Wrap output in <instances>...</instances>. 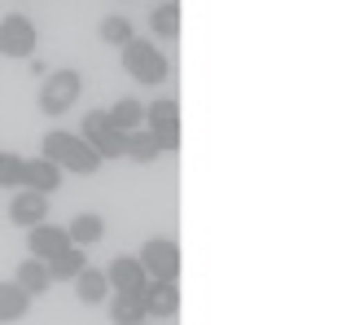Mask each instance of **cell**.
Here are the masks:
<instances>
[{
  "mask_svg": "<svg viewBox=\"0 0 355 325\" xmlns=\"http://www.w3.org/2000/svg\"><path fill=\"white\" fill-rule=\"evenodd\" d=\"M44 268H49V277H53V281H75V277L88 268V255L79 251V247H66L62 255H53Z\"/></svg>",
  "mask_w": 355,
  "mask_h": 325,
  "instance_id": "obj_17",
  "label": "cell"
},
{
  "mask_svg": "<svg viewBox=\"0 0 355 325\" xmlns=\"http://www.w3.org/2000/svg\"><path fill=\"white\" fill-rule=\"evenodd\" d=\"M136 260H141L149 281H175L180 277V247H175L171 238H149L145 247L136 251Z\"/></svg>",
  "mask_w": 355,
  "mask_h": 325,
  "instance_id": "obj_6",
  "label": "cell"
},
{
  "mask_svg": "<svg viewBox=\"0 0 355 325\" xmlns=\"http://www.w3.org/2000/svg\"><path fill=\"white\" fill-rule=\"evenodd\" d=\"M66 247H71V238H66L62 224H35V228H26V251H31V260H40V264H49L53 255H62Z\"/></svg>",
  "mask_w": 355,
  "mask_h": 325,
  "instance_id": "obj_9",
  "label": "cell"
},
{
  "mask_svg": "<svg viewBox=\"0 0 355 325\" xmlns=\"http://www.w3.org/2000/svg\"><path fill=\"white\" fill-rule=\"evenodd\" d=\"M79 141H84L92 154H101V162L105 158H123V150H128V137L110 124L105 110H88L84 115V124H79Z\"/></svg>",
  "mask_w": 355,
  "mask_h": 325,
  "instance_id": "obj_3",
  "label": "cell"
},
{
  "mask_svg": "<svg viewBox=\"0 0 355 325\" xmlns=\"http://www.w3.org/2000/svg\"><path fill=\"white\" fill-rule=\"evenodd\" d=\"M18 167H22L18 154L0 150V189H13V185H18Z\"/></svg>",
  "mask_w": 355,
  "mask_h": 325,
  "instance_id": "obj_23",
  "label": "cell"
},
{
  "mask_svg": "<svg viewBox=\"0 0 355 325\" xmlns=\"http://www.w3.org/2000/svg\"><path fill=\"white\" fill-rule=\"evenodd\" d=\"M149 26H154V35L175 40L180 35V5H175V0H158V5L149 9Z\"/></svg>",
  "mask_w": 355,
  "mask_h": 325,
  "instance_id": "obj_19",
  "label": "cell"
},
{
  "mask_svg": "<svg viewBox=\"0 0 355 325\" xmlns=\"http://www.w3.org/2000/svg\"><path fill=\"white\" fill-rule=\"evenodd\" d=\"M123 158H132V162H154V158H162V145L149 137L145 128H136V132H128V150H123Z\"/></svg>",
  "mask_w": 355,
  "mask_h": 325,
  "instance_id": "obj_21",
  "label": "cell"
},
{
  "mask_svg": "<svg viewBox=\"0 0 355 325\" xmlns=\"http://www.w3.org/2000/svg\"><path fill=\"white\" fill-rule=\"evenodd\" d=\"M145 132L162 145V154L180 150V101L175 97H158L145 106Z\"/></svg>",
  "mask_w": 355,
  "mask_h": 325,
  "instance_id": "obj_4",
  "label": "cell"
},
{
  "mask_svg": "<svg viewBox=\"0 0 355 325\" xmlns=\"http://www.w3.org/2000/svg\"><path fill=\"white\" fill-rule=\"evenodd\" d=\"M175 312H180V286L175 281H149L145 286V317L162 321V317H175Z\"/></svg>",
  "mask_w": 355,
  "mask_h": 325,
  "instance_id": "obj_11",
  "label": "cell"
},
{
  "mask_svg": "<svg viewBox=\"0 0 355 325\" xmlns=\"http://www.w3.org/2000/svg\"><path fill=\"white\" fill-rule=\"evenodd\" d=\"M110 321L114 325H145V290L141 294H110Z\"/></svg>",
  "mask_w": 355,
  "mask_h": 325,
  "instance_id": "obj_16",
  "label": "cell"
},
{
  "mask_svg": "<svg viewBox=\"0 0 355 325\" xmlns=\"http://www.w3.org/2000/svg\"><path fill=\"white\" fill-rule=\"evenodd\" d=\"M35 22L22 18V13H9L5 22H0V53L5 58H31L35 53Z\"/></svg>",
  "mask_w": 355,
  "mask_h": 325,
  "instance_id": "obj_7",
  "label": "cell"
},
{
  "mask_svg": "<svg viewBox=\"0 0 355 325\" xmlns=\"http://www.w3.org/2000/svg\"><path fill=\"white\" fill-rule=\"evenodd\" d=\"M105 281H110V294H141L149 286V277H145V268L136 255H114L110 268H101Z\"/></svg>",
  "mask_w": 355,
  "mask_h": 325,
  "instance_id": "obj_8",
  "label": "cell"
},
{
  "mask_svg": "<svg viewBox=\"0 0 355 325\" xmlns=\"http://www.w3.org/2000/svg\"><path fill=\"white\" fill-rule=\"evenodd\" d=\"M9 220L13 224H26V228H35V224H44L49 220V198L44 194H31V189H22V194H13L9 202Z\"/></svg>",
  "mask_w": 355,
  "mask_h": 325,
  "instance_id": "obj_12",
  "label": "cell"
},
{
  "mask_svg": "<svg viewBox=\"0 0 355 325\" xmlns=\"http://www.w3.org/2000/svg\"><path fill=\"white\" fill-rule=\"evenodd\" d=\"M75 299L88 303V308H97V303L110 299V281H105L101 268H84V273L75 277Z\"/></svg>",
  "mask_w": 355,
  "mask_h": 325,
  "instance_id": "obj_14",
  "label": "cell"
},
{
  "mask_svg": "<svg viewBox=\"0 0 355 325\" xmlns=\"http://www.w3.org/2000/svg\"><path fill=\"white\" fill-rule=\"evenodd\" d=\"M18 185L22 189H31V194H53V189H62V172L53 167L49 158H26L22 167H18Z\"/></svg>",
  "mask_w": 355,
  "mask_h": 325,
  "instance_id": "obj_10",
  "label": "cell"
},
{
  "mask_svg": "<svg viewBox=\"0 0 355 325\" xmlns=\"http://www.w3.org/2000/svg\"><path fill=\"white\" fill-rule=\"evenodd\" d=\"M105 115H110V124L123 132V137H128V132H136V128H145V106L136 101V97H123V101H114Z\"/></svg>",
  "mask_w": 355,
  "mask_h": 325,
  "instance_id": "obj_18",
  "label": "cell"
},
{
  "mask_svg": "<svg viewBox=\"0 0 355 325\" xmlns=\"http://www.w3.org/2000/svg\"><path fill=\"white\" fill-rule=\"evenodd\" d=\"M123 71H128L136 84H162V79H167V58H162L158 44L132 35L128 44H123Z\"/></svg>",
  "mask_w": 355,
  "mask_h": 325,
  "instance_id": "obj_2",
  "label": "cell"
},
{
  "mask_svg": "<svg viewBox=\"0 0 355 325\" xmlns=\"http://www.w3.org/2000/svg\"><path fill=\"white\" fill-rule=\"evenodd\" d=\"M97 35L105 40V44H128V40H132V22L128 18H123V13H110V18H101V26H97Z\"/></svg>",
  "mask_w": 355,
  "mask_h": 325,
  "instance_id": "obj_22",
  "label": "cell"
},
{
  "mask_svg": "<svg viewBox=\"0 0 355 325\" xmlns=\"http://www.w3.org/2000/svg\"><path fill=\"white\" fill-rule=\"evenodd\" d=\"M13 286H18L26 299H35V294H44L53 286V277H49V268L40 264V260H22L18 273H13Z\"/></svg>",
  "mask_w": 355,
  "mask_h": 325,
  "instance_id": "obj_15",
  "label": "cell"
},
{
  "mask_svg": "<svg viewBox=\"0 0 355 325\" xmlns=\"http://www.w3.org/2000/svg\"><path fill=\"white\" fill-rule=\"evenodd\" d=\"M66 238H71V247L88 251V247H97V242L105 238V220L97 211H84V215H75V220L66 224Z\"/></svg>",
  "mask_w": 355,
  "mask_h": 325,
  "instance_id": "obj_13",
  "label": "cell"
},
{
  "mask_svg": "<svg viewBox=\"0 0 355 325\" xmlns=\"http://www.w3.org/2000/svg\"><path fill=\"white\" fill-rule=\"evenodd\" d=\"M26 312H31V299L13 286V281H0V325H9V321H22Z\"/></svg>",
  "mask_w": 355,
  "mask_h": 325,
  "instance_id": "obj_20",
  "label": "cell"
},
{
  "mask_svg": "<svg viewBox=\"0 0 355 325\" xmlns=\"http://www.w3.org/2000/svg\"><path fill=\"white\" fill-rule=\"evenodd\" d=\"M79 88H84V79H79V71H71V66H66V71L44 75V88H40V110H44L49 119L66 115L79 101Z\"/></svg>",
  "mask_w": 355,
  "mask_h": 325,
  "instance_id": "obj_5",
  "label": "cell"
},
{
  "mask_svg": "<svg viewBox=\"0 0 355 325\" xmlns=\"http://www.w3.org/2000/svg\"><path fill=\"white\" fill-rule=\"evenodd\" d=\"M40 158H49L58 172H75V176H92L101 167V154H92L88 145L79 141V132H62V128H53L44 137Z\"/></svg>",
  "mask_w": 355,
  "mask_h": 325,
  "instance_id": "obj_1",
  "label": "cell"
},
{
  "mask_svg": "<svg viewBox=\"0 0 355 325\" xmlns=\"http://www.w3.org/2000/svg\"><path fill=\"white\" fill-rule=\"evenodd\" d=\"M145 325H149V321H145Z\"/></svg>",
  "mask_w": 355,
  "mask_h": 325,
  "instance_id": "obj_24",
  "label": "cell"
}]
</instances>
